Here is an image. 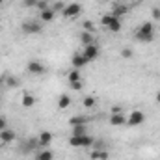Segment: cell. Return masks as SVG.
<instances>
[{
	"mask_svg": "<svg viewBox=\"0 0 160 160\" xmlns=\"http://www.w3.org/2000/svg\"><path fill=\"white\" fill-rule=\"evenodd\" d=\"M136 39L142 43H149L155 39V24L151 21H145L138 30H136Z\"/></svg>",
	"mask_w": 160,
	"mask_h": 160,
	"instance_id": "6da1fadb",
	"label": "cell"
},
{
	"mask_svg": "<svg viewBox=\"0 0 160 160\" xmlns=\"http://www.w3.org/2000/svg\"><path fill=\"white\" fill-rule=\"evenodd\" d=\"M101 22H102V26L104 28H108L110 32H119L121 30V21L119 17H116V15H102V19H101Z\"/></svg>",
	"mask_w": 160,
	"mask_h": 160,
	"instance_id": "7a4b0ae2",
	"label": "cell"
},
{
	"mask_svg": "<svg viewBox=\"0 0 160 160\" xmlns=\"http://www.w3.org/2000/svg\"><path fill=\"white\" fill-rule=\"evenodd\" d=\"M69 145H71V147H91V145H93V138H91L89 134L71 136V138H69Z\"/></svg>",
	"mask_w": 160,
	"mask_h": 160,
	"instance_id": "3957f363",
	"label": "cell"
},
{
	"mask_svg": "<svg viewBox=\"0 0 160 160\" xmlns=\"http://www.w3.org/2000/svg\"><path fill=\"white\" fill-rule=\"evenodd\" d=\"M21 30H22V34H26V36H34V34H39L41 32V24L38 21L28 19V21H24V22L21 24Z\"/></svg>",
	"mask_w": 160,
	"mask_h": 160,
	"instance_id": "277c9868",
	"label": "cell"
},
{
	"mask_svg": "<svg viewBox=\"0 0 160 160\" xmlns=\"http://www.w3.org/2000/svg\"><path fill=\"white\" fill-rule=\"evenodd\" d=\"M80 13H82V6H80V4H77V2L67 4V6L62 9V15H63L65 19H75V17H78Z\"/></svg>",
	"mask_w": 160,
	"mask_h": 160,
	"instance_id": "5b68a950",
	"label": "cell"
},
{
	"mask_svg": "<svg viewBox=\"0 0 160 160\" xmlns=\"http://www.w3.org/2000/svg\"><path fill=\"white\" fill-rule=\"evenodd\" d=\"M143 121H145V114L142 110H132L130 116L127 118V125L128 127H140V125H143Z\"/></svg>",
	"mask_w": 160,
	"mask_h": 160,
	"instance_id": "8992f818",
	"label": "cell"
},
{
	"mask_svg": "<svg viewBox=\"0 0 160 160\" xmlns=\"http://www.w3.org/2000/svg\"><path fill=\"white\" fill-rule=\"evenodd\" d=\"M82 54L88 58V62H93V60H97V58H99V47H97L95 43L86 45V47H84V50H82Z\"/></svg>",
	"mask_w": 160,
	"mask_h": 160,
	"instance_id": "52a82bcc",
	"label": "cell"
},
{
	"mask_svg": "<svg viewBox=\"0 0 160 160\" xmlns=\"http://www.w3.org/2000/svg\"><path fill=\"white\" fill-rule=\"evenodd\" d=\"M89 62H88V58L82 54V52H77L75 56H73V60H71V65H73V69H82V67H86Z\"/></svg>",
	"mask_w": 160,
	"mask_h": 160,
	"instance_id": "ba28073f",
	"label": "cell"
},
{
	"mask_svg": "<svg viewBox=\"0 0 160 160\" xmlns=\"http://www.w3.org/2000/svg\"><path fill=\"white\" fill-rule=\"evenodd\" d=\"M36 102H38V99H36V95H32V93H24L22 99H21L22 108H32V106H36Z\"/></svg>",
	"mask_w": 160,
	"mask_h": 160,
	"instance_id": "9c48e42d",
	"label": "cell"
},
{
	"mask_svg": "<svg viewBox=\"0 0 160 160\" xmlns=\"http://www.w3.org/2000/svg\"><path fill=\"white\" fill-rule=\"evenodd\" d=\"M13 140H15V132H13L11 128L0 130V142H2V143H11Z\"/></svg>",
	"mask_w": 160,
	"mask_h": 160,
	"instance_id": "30bf717a",
	"label": "cell"
},
{
	"mask_svg": "<svg viewBox=\"0 0 160 160\" xmlns=\"http://www.w3.org/2000/svg\"><path fill=\"white\" fill-rule=\"evenodd\" d=\"M28 73H32V75H43L45 73V65L41 62H30L28 63Z\"/></svg>",
	"mask_w": 160,
	"mask_h": 160,
	"instance_id": "8fae6325",
	"label": "cell"
},
{
	"mask_svg": "<svg viewBox=\"0 0 160 160\" xmlns=\"http://www.w3.org/2000/svg\"><path fill=\"white\" fill-rule=\"evenodd\" d=\"M38 142H39V145H43V147H48V145L52 143V132L43 130L39 134V138H38Z\"/></svg>",
	"mask_w": 160,
	"mask_h": 160,
	"instance_id": "7c38bea8",
	"label": "cell"
},
{
	"mask_svg": "<svg viewBox=\"0 0 160 160\" xmlns=\"http://www.w3.org/2000/svg\"><path fill=\"white\" fill-rule=\"evenodd\" d=\"M110 125H114V127H123V125H127L125 114H112V116H110Z\"/></svg>",
	"mask_w": 160,
	"mask_h": 160,
	"instance_id": "4fadbf2b",
	"label": "cell"
},
{
	"mask_svg": "<svg viewBox=\"0 0 160 160\" xmlns=\"http://www.w3.org/2000/svg\"><path fill=\"white\" fill-rule=\"evenodd\" d=\"M54 17H56V11L50 9V8H47V9L41 11V21L43 22H50V21H54Z\"/></svg>",
	"mask_w": 160,
	"mask_h": 160,
	"instance_id": "5bb4252c",
	"label": "cell"
},
{
	"mask_svg": "<svg viewBox=\"0 0 160 160\" xmlns=\"http://www.w3.org/2000/svg\"><path fill=\"white\" fill-rule=\"evenodd\" d=\"M80 41H82V45L86 47V45H91V43H95V36L91 34V32H80Z\"/></svg>",
	"mask_w": 160,
	"mask_h": 160,
	"instance_id": "9a60e30c",
	"label": "cell"
},
{
	"mask_svg": "<svg viewBox=\"0 0 160 160\" xmlns=\"http://www.w3.org/2000/svg\"><path fill=\"white\" fill-rule=\"evenodd\" d=\"M91 158L93 160H108L110 155H108V151H104V149H95V151L91 153Z\"/></svg>",
	"mask_w": 160,
	"mask_h": 160,
	"instance_id": "2e32d148",
	"label": "cell"
},
{
	"mask_svg": "<svg viewBox=\"0 0 160 160\" xmlns=\"http://www.w3.org/2000/svg\"><path fill=\"white\" fill-rule=\"evenodd\" d=\"M36 160H54V153L50 149L39 151V153H36Z\"/></svg>",
	"mask_w": 160,
	"mask_h": 160,
	"instance_id": "e0dca14e",
	"label": "cell"
},
{
	"mask_svg": "<svg viewBox=\"0 0 160 160\" xmlns=\"http://www.w3.org/2000/svg\"><path fill=\"white\" fill-rule=\"evenodd\" d=\"M69 104H71V97H69V95H60V99H58V108H60V110H65V108H69Z\"/></svg>",
	"mask_w": 160,
	"mask_h": 160,
	"instance_id": "ac0fdd59",
	"label": "cell"
},
{
	"mask_svg": "<svg viewBox=\"0 0 160 160\" xmlns=\"http://www.w3.org/2000/svg\"><path fill=\"white\" fill-rule=\"evenodd\" d=\"M67 80L69 84H75V82H82V77H80V71L78 69H73L69 75H67Z\"/></svg>",
	"mask_w": 160,
	"mask_h": 160,
	"instance_id": "d6986e66",
	"label": "cell"
},
{
	"mask_svg": "<svg viewBox=\"0 0 160 160\" xmlns=\"http://www.w3.org/2000/svg\"><path fill=\"white\" fill-rule=\"evenodd\" d=\"M128 11V8L127 6H121V4H114V13L112 15H116V17H121V15H125Z\"/></svg>",
	"mask_w": 160,
	"mask_h": 160,
	"instance_id": "ffe728a7",
	"label": "cell"
},
{
	"mask_svg": "<svg viewBox=\"0 0 160 160\" xmlns=\"http://www.w3.org/2000/svg\"><path fill=\"white\" fill-rule=\"evenodd\" d=\"M82 134H88L86 132V127L84 125H75L73 127V136H82Z\"/></svg>",
	"mask_w": 160,
	"mask_h": 160,
	"instance_id": "44dd1931",
	"label": "cell"
},
{
	"mask_svg": "<svg viewBox=\"0 0 160 160\" xmlns=\"http://www.w3.org/2000/svg\"><path fill=\"white\" fill-rule=\"evenodd\" d=\"M95 104H97L95 97H91V95H89V97H86V99H84V106H86V108H93Z\"/></svg>",
	"mask_w": 160,
	"mask_h": 160,
	"instance_id": "7402d4cb",
	"label": "cell"
},
{
	"mask_svg": "<svg viewBox=\"0 0 160 160\" xmlns=\"http://www.w3.org/2000/svg\"><path fill=\"white\" fill-rule=\"evenodd\" d=\"M39 0H22V6L24 8H36Z\"/></svg>",
	"mask_w": 160,
	"mask_h": 160,
	"instance_id": "603a6c76",
	"label": "cell"
},
{
	"mask_svg": "<svg viewBox=\"0 0 160 160\" xmlns=\"http://www.w3.org/2000/svg\"><path fill=\"white\" fill-rule=\"evenodd\" d=\"M151 15H153V19H155V21H160V8H153Z\"/></svg>",
	"mask_w": 160,
	"mask_h": 160,
	"instance_id": "cb8c5ba5",
	"label": "cell"
},
{
	"mask_svg": "<svg viewBox=\"0 0 160 160\" xmlns=\"http://www.w3.org/2000/svg\"><path fill=\"white\" fill-rule=\"evenodd\" d=\"M84 28H86V32H91V34H93V30H95V28H93V24H91L89 21H86V22H84Z\"/></svg>",
	"mask_w": 160,
	"mask_h": 160,
	"instance_id": "d4e9b609",
	"label": "cell"
},
{
	"mask_svg": "<svg viewBox=\"0 0 160 160\" xmlns=\"http://www.w3.org/2000/svg\"><path fill=\"white\" fill-rule=\"evenodd\" d=\"M121 56H123V58H130V56H132V50H130V48H123V50H121Z\"/></svg>",
	"mask_w": 160,
	"mask_h": 160,
	"instance_id": "484cf974",
	"label": "cell"
},
{
	"mask_svg": "<svg viewBox=\"0 0 160 160\" xmlns=\"http://www.w3.org/2000/svg\"><path fill=\"white\" fill-rule=\"evenodd\" d=\"M110 114H123V108H121V106H112Z\"/></svg>",
	"mask_w": 160,
	"mask_h": 160,
	"instance_id": "4316f807",
	"label": "cell"
},
{
	"mask_svg": "<svg viewBox=\"0 0 160 160\" xmlns=\"http://www.w3.org/2000/svg\"><path fill=\"white\" fill-rule=\"evenodd\" d=\"M36 8H39L41 11H43V9H47V8H48V6H47V2H45V0H39V2H38V6H36Z\"/></svg>",
	"mask_w": 160,
	"mask_h": 160,
	"instance_id": "83f0119b",
	"label": "cell"
},
{
	"mask_svg": "<svg viewBox=\"0 0 160 160\" xmlns=\"http://www.w3.org/2000/svg\"><path fill=\"white\" fill-rule=\"evenodd\" d=\"M4 128H8V121L0 116V130H4Z\"/></svg>",
	"mask_w": 160,
	"mask_h": 160,
	"instance_id": "f1b7e54d",
	"label": "cell"
},
{
	"mask_svg": "<svg viewBox=\"0 0 160 160\" xmlns=\"http://www.w3.org/2000/svg\"><path fill=\"white\" fill-rule=\"evenodd\" d=\"M71 88H73L75 91H80V89H82V82H75V84H71Z\"/></svg>",
	"mask_w": 160,
	"mask_h": 160,
	"instance_id": "f546056e",
	"label": "cell"
},
{
	"mask_svg": "<svg viewBox=\"0 0 160 160\" xmlns=\"http://www.w3.org/2000/svg\"><path fill=\"white\" fill-rule=\"evenodd\" d=\"M54 9H63V4H62V2H58V4L54 6Z\"/></svg>",
	"mask_w": 160,
	"mask_h": 160,
	"instance_id": "4dcf8cb0",
	"label": "cell"
},
{
	"mask_svg": "<svg viewBox=\"0 0 160 160\" xmlns=\"http://www.w3.org/2000/svg\"><path fill=\"white\" fill-rule=\"evenodd\" d=\"M157 102H160V91L157 93Z\"/></svg>",
	"mask_w": 160,
	"mask_h": 160,
	"instance_id": "1f68e13d",
	"label": "cell"
},
{
	"mask_svg": "<svg viewBox=\"0 0 160 160\" xmlns=\"http://www.w3.org/2000/svg\"><path fill=\"white\" fill-rule=\"evenodd\" d=\"M2 4H4V0H0V6H2Z\"/></svg>",
	"mask_w": 160,
	"mask_h": 160,
	"instance_id": "d6a6232c",
	"label": "cell"
}]
</instances>
